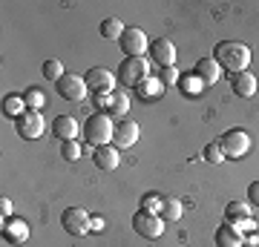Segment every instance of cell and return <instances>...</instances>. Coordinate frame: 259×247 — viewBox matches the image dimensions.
Masks as SVG:
<instances>
[{"mask_svg":"<svg viewBox=\"0 0 259 247\" xmlns=\"http://www.w3.org/2000/svg\"><path fill=\"white\" fill-rule=\"evenodd\" d=\"M179 78H182V75L176 72V66H167V69L158 72V81L164 83V86H179Z\"/></svg>","mask_w":259,"mask_h":247,"instance_id":"obj_29","label":"cell"},{"mask_svg":"<svg viewBox=\"0 0 259 247\" xmlns=\"http://www.w3.org/2000/svg\"><path fill=\"white\" fill-rule=\"evenodd\" d=\"M139 141V124L136 121H118L115 124V132H112V146L115 150H127V146H133Z\"/></svg>","mask_w":259,"mask_h":247,"instance_id":"obj_12","label":"cell"},{"mask_svg":"<svg viewBox=\"0 0 259 247\" xmlns=\"http://www.w3.org/2000/svg\"><path fill=\"white\" fill-rule=\"evenodd\" d=\"M3 238L9 241V244H23L29 238V224L23 219H9L6 224H3Z\"/></svg>","mask_w":259,"mask_h":247,"instance_id":"obj_16","label":"cell"},{"mask_svg":"<svg viewBox=\"0 0 259 247\" xmlns=\"http://www.w3.org/2000/svg\"><path fill=\"white\" fill-rule=\"evenodd\" d=\"M133 230L139 233L141 238H158L164 233V221L158 213H147V210H139L133 216Z\"/></svg>","mask_w":259,"mask_h":247,"instance_id":"obj_6","label":"cell"},{"mask_svg":"<svg viewBox=\"0 0 259 247\" xmlns=\"http://www.w3.org/2000/svg\"><path fill=\"white\" fill-rule=\"evenodd\" d=\"M78 132H81V127H78V121H75L72 115H58V118L52 121V135L61 138V141H75Z\"/></svg>","mask_w":259,"mask_h":247,"instance_id":"obj_15","label":"cell"},{"mask_svg":"<svg viewBox=\"0 0 259 247\" xmlns=\"http://www.w3.org/2000/svg\"><path fill=\"white\" fill-rule=\"evenodd\" d=\"M61 224L69 236H87L93 230V216H87L81 207H66L61 213Z\"/></svg>","mask_w":259,"mask_h":247,"instance_id":"obj_5","label":"cell"},{"mask_svg":"<svg viewBox=\"0 0 259 247\" xmlns=\"http://www.w3.org/2000/svg\"><path fill=\"white\" fill-rule=\"evenodd\" d=\"M179 89L185 92L187 98H199V95L204 92V83L190 72V75H185V78H179Z\"/></svg>","mask_w":259,"mask_h":247,"instance_id":"obj_23","label":"cell"},{"mask_svg":"<svg viewBox=\"0 0 259 247\" xmlns=\"http://www.w3.org/2000/svg\"><path fill=\"white\" fill-rule=\"evenodd\" d=\"M150 64H156L158 69H167V66H176V46L167 37H158L150 43Z\"/></svg>","mask_w":259,"mask_h":247,"instance_id":"obj_11","label":"cell"},{"mask_svg":"<svg viewBox=\"0 0 259 247\" xmlns=\"http://www.w3.org/2000/svg\"><path fill=\"white\" fill-rule=\"evenodd\" d=\"M61 156H64L66 161H78V158H81V146H78V141H64Z\"/></svg>","mask_w":259,"mask_h":247,"instance_id":"obj_30","label":"cell"},{"mask_svg":"<svg viewBox=\"0 0 259 247\" xmlns=\"http://www.w3.org/2000/svg\"><path fill=\"white\" fill-rule=\"evenodd\" d=\"M130 110V98L124 95V92H112V104H110V118H124Z\"/></svg>","mask_w":259,"mask_h":247,"instance_id":"obj_25","label":"cell"},{"mask_svg":"<svg viewBox=\"0 0 259 247\" xmlns=\"http://www.w3.org/2000/svg\"><path fill=\"white\" fill-rule=\"evenodd\" d=\"M231 89L239 95V98H250L253 92H256V78H253V72H236L231 75Z\"/></svg>","mask_w":259,"mask_h":247,"instance_id":"obj_18","label":"cell"},{"mask_svg":"<svg viewBox=\"0 0 259 247\" xmlns=\"http://www.w3.org/2000/svg\"><path fill=\"white\" fill-rule=\"evenodd\" d=\"M213 241H216V247H242V244H245V236L239 233L236 224L228 221V224H219V227H216Z\"/></svg>","mask_w":259,"mask_h":247,"instance_id":"obj_13","label":"cell"},{"mask_svg":"<svg viewBox=\"0 0 259 247\" xmlns=\"http://www.w3.org/2000/svg\"><path fill=\"white\" fill-rule=\"evenodd\" d=\"M104 227H107V221H104L101 216H93V230H95V233H101Z\"/></svg>","mask_w":259,"mask_h":247,"instance_id":"obj_35","label":"cell"},{"mask_svg":"<svg viewBox=\"0 0 259 247\" xmlns=\"http://www.w3.org/2000/svg\"><path fill=\"white\" fill-rule=\"evenodd\" d=\"M161 199H164V195L147 192V195H144V202H141V210H147V213H158V207H161Z\"/></svg>","mask_w":259,"mask_h":247,"instance_id":"obj_31","label":"cell"},{"mask_svg":"<svg viewBox=\"0 0 259 247\" xmlns=\"http://www.w3.org/2000/svg\"><path fill=\"white\" fill-rule=\"evenodd\" d=\"M193 75L204 83V86H213V83L219 81V64H216L213 58H202V61H196Z\"/></svg>","mask_w":259,"mask_h":247,"instance_id":"obj_17","label":"cell"},{"mask_svg":"<svg viewBox=\"0 0 259 247\" xmlns=\"http://www.w3.org/2000/svg\"><path fill=\"white\" fill-rule=\"evenodd\" d=\"M118 78H121V86L139 89L141 83L150 78V64L144 58H124L118 66Z\"/></svg>","mask_w":259,"mask_h":247,"instance_id":"obj_3","label":"cell"},{"mask_svg":"<svg viewBox=\"0 0 259 247\" xmlns=\"http://www.w3.org/2000/svg\"><path fill=\"white\" fill-rule=\"evenodd\" d=\"M245 244H248V247H259V233H256V230H253V233L245 238Z\"/></svg>","mask_w":259,"mask_h":247,"instance_id":"obj_36","label":"cell"},{"mask_svg":"<svg viewBox=\"0 0 259 247\" xmlns=\"http://www.w3.org/2000/svg\"><path fill=\"white\" fill-rule=\"evenodd\" d=\"M213 61L219 64V69H228L231 75L245 72L250 64V49L242 40H222L213 49Z\"/></svg>","mask_w":259,"mask_h":247,"instance_id":"obj_1","label":"cell"},{"mask_svg":"<svg viewBox=\"0 0 259 247\" xmlns=\"http://www.w3.org/2000/svg\"><path fill=\"white\" fill-rule=\"evenodd\" d=\"M64 64H61V61H58V58H49L47 64H44V78H47V81H61V78H64Z\"/></svg>","mask_w":259,"mask_h":247,"instance_id":"obj_26","label":"cell"},{"mask_svg":"<svg viewBox=\"0 0 259 247\" xmlns=\"http://www.w3.org/2000/svg\"><path fill=\"white\" fill-rule=\"evenodd\" d=\"M136 92L141 95V101H156L158 95L164 92V83L158 81V78H147V81L141 83V86H139Z\"/></svg>","mask_w":259,"mask_h":247,"instance_id":"obj_22","label":"cell"},{"mask_svg":"<svg viewBox=\"0 0 259 247\" xmlns=\"http://www.w3.org/2000/svg\"><path fill=\"white\" fill-rule=\"evenodd\" d=\"M55 89H58V95H61L64 101L78 104V101H83V95H87V83H83V78H81V75L66 72L64 78H61V81L55 83Z\"/></svg>","mask_w":259,"mask_h":247,"instance_id":"obj_9","label":"cell"},{"mask_svg":"<svg viewBox=\"0 0 259 247\" xmlns=\"http://www.w3.org/2000/svg\"><path fill=\"white\" fill-rule=\"evenodd\" d=\"M98 32H101L104 40H121V35H124V26H121L118 18H104L101 26H98Z\"/></svg>","mask_w":259,"mask_h":247,"instance_id":"obj_21","label":"cell"},{"mask_svg":"<svg viewBox=\"0 0 259 247\" xmlns=\"http://www.w3.org/2000/svg\"><path fill=\"white\" fill-rule=\"evenodd\" d=\"M110 104H112V92L110 95H95V110H107L110 112Z\"/></svg>","mask_w":259,"mask_h":247,"instance_id":"obj_33","label":"cell"},{"mask_svg":"<svg viewBox=\"0 0 259 247\" xmlns=\"http://www.w3.org/2000/svg\"><path fill=\"white\" fill-rule=\"evenodd\" d=\"M0 210H3V216H9V213H12V202H9V199H0Z\"/></svg>","mask_w":259,"mask_h":247,"instance_id":"obj_37","label":"cell"},{"mask_svg":"<svg viewBox=\"0 0 259 247\" xmlns=\"http://www.w3.org/2000/svg\"><path fill=\"white\" fill-rule=\"evenodd\" d=\"M44 115L37 110H26L23 115H18L15 118V132H18L20 138H26V141H32V138H40L44 135Z\"/></svg>","mask_w":259,"mask_h":247,"instance_id":"obj_7","label":"cell"},{"mask_svg":"<svg viewBox=\"0 0 259 247\" xmlns=\"http://www.w3.org/2000/svg\"><path fill=\"white\" fill-rule=\"evenodd\" d=\"M112 132H115V124H112V118L107 112H95L83 124V138L93 146H107L112 141Z\"/></svg>","mask_w":259,"mask_h":247,"instance_id":"obj_2","label":"cell"},{"mask_svg":"<svg viewBox=\"0 0 259 247\" xmlns=\"http://www.w3.org/2000/svg\"><path fill=\"white\" fill-rule=\"evenodd\" d=\"M23 101H26V110H40V107L47 104V95L40 89H35V86H29V89L23 92Z\"/></svg>","mask_w":259,"mask_h":247,"instance_id":"obj_27","label":"cell"},{"mask_svg":"<svg viewBox=\"0 0 259 247\" xmlns=\"http://www.w3.org/2000/svg\"><path fill=\"white\" fill-rule=\"evenodd\" d=\"M202 158L207 161V164H222V161H225V153H222V146H219V141L204 146V156H202Z\"/></svg>","mask_w":259,"mask_h":247,"instance_id":"obj_28","label":"cell"},{"mask_svg":"<svg viewBox=\"0 0 259 247\" xmlns=\"http://www.w3.org/2000/svg\"><path fill=\"white\" fill-rule=\"evenodd\" d=\"M118 43H121V52L127 58H141L144 49H147V35H144V29H139V26H127Z\"/></svg>","mask_w":259,"mask_h":247,"instance_id":"obj_10","label":"cell"},{"mask_svg":"<svg viewBox=\"0 0 259 247\" xmlns=\"http://www.w3.org/2000/svg\"><path fill=\"white\" fill-rule=\"evenodd\" d=\"M93 161L98 170H115L121 164V150H115L112 144L107 146H95L93 150Z\"/></svg>","mask_w":259,"mask_h":247,"instance_id":"obj_14","label":"cell"},{"mask_svg":"<svg viewBox=\"0 0 259 247\" xmlns=\"http://www.w3.org/2000/svg\"><path fill=\"white\" fill-rule=\"evenodd\" d=\"M26 112V101H23V95H6L3 98V115H9V118H18Z\"/></svg>","mask_w":259,"mask_h":247,"instance_id":"obj_24","label":"cell"},{"mask_svg":"<svg viewBox=\"0 0 259 247\" xmlns=\"http://www.w3.org/2000/svg\"><path fill=\"white\" fill-rule=\"evenodd\" d=\"M253 213V204L250 202H231L225 207V219L228 221H242V219H250Z\"/></svg>","mask_w":259,"mask_h":247,"instance_id":"obj_20","label":"cell"},{"mask_svg":"<svg viewBox=\"0 0 259 247\" xmlns=\"http://www.w3.org/2000/svg\"><path fill=\"white\" fill-rule=\"evenodd\" d=\"M182 213H185V207H182V202H179V199H173V195H164V199H161L158 216H161V221H164V224L179 221V219H182Z\"/></svg>","mask_w":259,"mask_h":247,"instance_id":"obj_19","label":"cell"},{"mask_svg":"<svg viewBox=\"0 0 259 247\" xmlns=\"http://www.w3.org/2000/svg\"><path fill=\"white\" fill-rule=\"evenodd\" d=\"M236 227H242V230H256V221H253V219H242V221H236Z\"/></svg>","mask_w":259,"mask_h":247,"instance_id":"obj_34","label":"cell"},{"mask_svg":"<svg viewBox=\"0 0 259 247\" xmlns=\"http://www.w3.org/2000/svg\"><path fill=\"white\" fill-rule=\"evenodd\" d=\"M83 83H87V89H93L95 95H110V92H115L112 86H115V75L110 72V69H104V66H93L90 72L83 75Z\"/></svg>","mask_w":259,"mask_h":247,"instance_id":"obj_8","label":"cell"},{"mask_svg":"<svg viewBox=\"0 0 259 247\" xmlns=\"http://www.w3.org/2000/svg\"><path fill=\"white\" fill-rule=\"evenodd\" d=\"M248 202H250V204H256V207H259V178H256V181H250V184H248Z\"/></svg>","mask_w":259,"mask_h":247,"instance_id":"obj_32","label":"cell"},{"mask_svg":"<svg viewBox=\"0 0 259 247\" xmlns=\"http://www.w3.org/2000/svg\"><path fill=\"white\" fill-rule=\"evenodd\" d=\"M219 146H222L225 158H242V156H248V150H250V135L245 129L233 127V129H228V132H222Z\"/></svg>","mask_w":259,"mask_h":247,"instance_id":"obj_4","label":"cell"}]
</instances>
